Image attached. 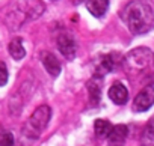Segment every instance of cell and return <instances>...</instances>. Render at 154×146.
I'll use <instances>...</instances> for the list:
<instances>
[{
  "instance_id": "7a4b0ae2",
  "label": "cell",
  "mask_w": 154,
  "mask_h": 146,
  "mask_svg": "<svg viewBox=\"0 0 154 146\" xmlns=\"http://www.w3.org/2000/svg\"><path fill=\"white\" fill-rule=\"evenodd\" d=\"M125 65L128 72H152L154 71V54L143 47H139L133 51H130L125 57Z\"/></svg>"
},
{
  "instance_id": "8fae6325",
  "label": "cell",
  "mask_w": 154,
  "mask_h": 146,
  "mask_svg": "<svg viewBox=\"0 0 154 146\" xmlns=\"http://www.w3.org/2000/svg\"><path fill=\"white\" fill-rule=\"evenodd\" d=\"M9 53H11V56L15 60H21L26 56V50H24V45H23L21 38H15V39L11 41V44H9Z\"/></svg>"
},
{
  "instance_id": "2e32d148",
  "label": "cell",
  "mask_w": 154,
  "mask_h": 146,
  "mask_svg": "<svg viewBox=\"0 0 154 146\" xmlns=\"http://www.w3.org/2000/svg\"><path fill=\"white\" fill-rule=\"evenodd\" d=\"M2 82H0V85L2 86H5L6 85V82H8V69H6V65H5V62H2Z\"/></svg>"
},
{
  "instance_id": "52a82bcc",
  "label": "cell",
  "mask_w": 154,
  "mask_h": 146,
  "mask_svg": "<svg viewBox=\"0 0 154 146\" xmlns=\"http://www.w3.org/2000/svg\"><path fill=\"white\" fill-rule=\"evenodd\" d=\"M127 134H128V128L125 125H122V124L115 125L107 137V145L109 146H122L125 143Z\"/></svg>"
},
{
  "instance_id": "9c48e42d",
  "label": "cell",
  "mask_w": 154,
  "mask_h": 146,
  "mask_svg": "<svg viewBox=\"0 0 154 146\" xmlns=\"http://www.w3.org/2000/svg\"><path fill=\"white\" fill-rule=\"evenodd\" d=\"M86 8L94 17H103L109 8V0H88Z\"/></svg>"
},
{
  "instance_id": "277c9868",
  "label": "cell",
  "mask_w": 154,
  "mask_h": 146,
  "mask_svg": "<svg viewBox=\"0 0 154 146\" xmlns=\"http://www.w3.org/2000/svg\"><path fill=\"white\" fill-rule=\"evenodd\" d=\"M152 104H154V86L148 85L136 95V98L133 101V110L134 112H146Z\"/></svg>"
},
{
  "instance_id": "e0dca14e",
  "label": "cell",
  "mask_w": 154,
  "mask_h": 146,
  "mask_svg": "<svg viewBox=\"0 0 154 146\" xmlns=\"http://www.w3.org/2000/svg\"><path fill=\"white\" fill-rule=\"evenodd\" d=\"M82 2V0H75V3H80Z\"/></svg>"
},
{
  "instance_id": "8992f818",
  "label": "cell",
  "mask_w": 154,
  "mask_h": 146,
  "mask_svg": "<svg viewBox=\"0 0 154 146\" xmlns=\"http://www.w3.org/2000/svg\"><path fill=\"white\" fill-rule=\"evenodd\" d=\"M41 60H42V65H44L45 71L51 77H57L60 74L62 66H60V63H59V60H57V57L54 54H51L48 51H44L41 54Z\"/></svg>"
},
{
  "instance_id": "4fadbf2b",
  "label": "cell",
  "mask_w": 154,
  "mask_h": 146,
  "mask_svg": "<svg viewBox=\"0 0 154 146\" xmlns=\"http://www.w3.org/2000/svg\"><path fill=\"white\" fill-rule=\"evenodd\" d=\"M95 80H97V79H94V80H91V82H89L88 89H89L91 100H92L94 103H98V100H100V92H101V85H100V82H97V83H95Z\"/></svg>"
},
{
  "instance_id": "6da1fadb",
  "label": "cell",
  "mask_w": 154,
  "mask_h": 146,
  "mask_svg": "<svg viewBox=\"0 0 154 146\" xmlns=\"http://www.w3.org/2000/svg\"><path fill=\"white\" fill-rule=\"evenodd\" d=\"M122 20L125 21L130 32L142 35L149 32L154 27V14L152 9L143 2H130L121 12Z\"/></svg>"
},
{
  "instance_id": "ba28073f",
  "label": "cell",
  "mask_w": 154,
  "mask_h": 146,
  "mask_svg": "<svg viewBox=\"0 0 154 146\" xmlns=\"http://www.w3.org/2000/svg\"><path fill=\"white\" fill-rule=\"evenodd\" d=\"M109 98H110L115 104L122 106V104H125L127 100H128V91H127V88H125L124 85H121V83H113V85L110 86V89H109Z\"/></svg>"
},
{
  "instance_id": "5b68a950",
  "label": "cell",
  "mask_w": 154,
  "mask_h": 146,
  "mask_svg": "<svg viewBox=\"0 0 154 146\" xmlns=\"http://www.w3.org/2000/svg\"><path fill=\"white\" fill-rule=\"evenodd\" d=\"M56 44H57V48L59 51L66 57V59H72L75 56V39L71 33H60L56 39Z\"/></svg>"
},
{
  "instance_id": "30bf717a",
  "label": "cell",
  "mask_w": 154,
  "mask_h": 146,
  "mask_svg": "<svg viewBox=\"0 0 154 146\" xmlns=\"http://www.w3.org/2000/svg\"><path fill=\"white\" fill-rule=\"evenodd\" d=\"M112 128L113 127L106 119H97L94 122V131H95V136L98 139H107L109 134H110V131H112Z\"/></svg>"
},
{
  "instance_id": "7c38bea8",
  "label": "cell",
  "mask_w": 154,
  "mask_h": 146,
  "mask_svg": "<svg viewBox=\"0 0 154 146\" xmlns=\"http://www.w3.org/2000/svg\"><path fill=\"white\" fill-rule=\"evenodd\" d=\"M112 68H113L112 57L110 56H104L100 60V63H98V72H97V76H103V74H106V72H110Z\"/></svg>"
},
{
  "instance_id": "5bb4252c",
  "label": "cell",
  "mask_w": 154,
  "mask_h": 146,
  "mask_svg": "<svg viewBox=\"0 0 154 146\" xmlns=\"http://www.w3.org/2000/svg\"><path fill=\"white\" fill-rule=\"evenodd\" d=\"M0 146H18V145H15V140H14L12 134L3 133L2 134V140H0Z\"/></svg>"
},
{
  "instance_id": "9a60e30c",
  "label": "cell",
  "mask_w": 154,
  "mask_h": 146,
  "mask_svg": "<svg viewBox=\"0 0 154 146\" xmlns=\"http://www.w3.org/2000/svg\"><path fill=\"white\" fill-rule=\"evenodd\" d=\"M146 136L154 140V118L149 119V122H148V125H146Z\"/></svg>"
},
{
  "instance_id": "3957f363",
  "label": "cell",
  "mask_w": 154,
  "mask_h": 146,
  "mask_svg": "<svg viewBox=\"0 0 154 146\" xmlns=\"http://www.w3.org/2000/svg\"><path fill=\"white\" fill-rule=\"evenodd\" d=\"M51 118V109L48 106H41L39 109H36L32 116L27 119V122L23 127V133L30 137V139H36L39 137V134L45 130V127L48 125V121Z\"/></svg>"
}]
</instances>
